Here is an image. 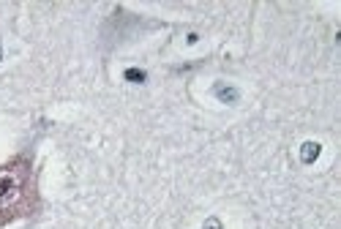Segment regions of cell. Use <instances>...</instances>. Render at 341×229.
Listing matches in <instances>:
<instances>
[{"label": "cell", "instance_id": "6da1fadb", "mask_svg": "<svg viewBox=\"0 0 341 229\" xmlns=\"http://www.w3.org/2000/svg\"><path fill=\"white\" fill-rule=\"evenodd\" d=\"M38 188L33 175V161L17 156L0 166V226L22 221L36 210Z\"/></svg>", "mask_w": 341, "mask_h": 229}, {"label": "cell", "instance_id": "7a4b0ae2", "mask_svg": "<svg viewBox=\"0 0 341 229\" xmlns=\"http://www.w3.org/2000/svg\"><path fill=\"white\" fill-rule=\"evenodd\" d=\"M319 153H322V145L319 142H303V147H300V161L303 164H314L319 158Z\"/></svg>", "mask_w": 341, "mask_h": 229}, {"label": "cell", "instance_id": "3957f363", "mask_svg": "<svg viewBox=\"0 0 341 229\" xmlns=\"http://www.w3.org/2000/svg\"><path fill=\"white\" fill-rule=\"evenodd\" d=\"M216 96H218V101H224V104H235V101L240 98V93H238V87H230V85H224V82H218L216 87Z\"/></svg>", "mask_w": 341, "mask_h": 229}, {"label": "cell", "instance_id": "277c9868", "mask_svg": "<svg viewBox=\"0 0 341 229\" xmlns=\"http://www.w3.org/2000/svg\"><path fill=\"white\" fill-rule=\"evenodd\" d=\"M123 79H126V82H131V85H142L145 79H148V74H145L142 69H126Z\"/></svg>", "mask_w": 341, "mask_h": 229}, {"label": "cell", "instance_id": "5b68a950", "mask_svg": "<svg viewBox=\"0 0 341 229\" xmlns=\"http://www.w3.org/2000/svg\"><path fill=\"white\" fill-rule=\"evenodd\" d=\"M202 229H221V221H218V218H208Z\"/></svg>", "mask_w": 341, "mask_h": 229}, {"label": "cell", "instance_id": "8992f818", "mask_svg": "<svg viewBox=\"0 0 341 229\" xmlns=\"http://www.w3.org/2000/svg\"><path fill=\"white\" fill-rule=\"evenodd\" d=\"M0 60H3V44H0Z\"/></svg>", "mask_w": 341, "mask_h": 229}]
</instances>
